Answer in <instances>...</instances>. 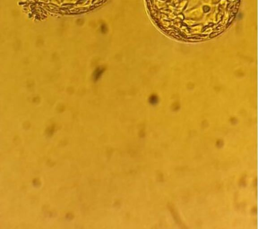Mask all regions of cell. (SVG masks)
Wrapping results in <instances>:
<instances>
[{
  "mask_svg": "<svg viewBox=\"0 0 258 229\" xmlns=\"http://www.w3.org/2000/svg\"><path fill=\"white\" fill-rule=\"evenodd\" d=\"M149 102L151 105H155L157 103L158 98L156 96H151L149 98Z\"/></svg>",
  "mask_w": 258,
  "mask_h": 229,
  "instance_id": "2",
  "label": "cell"
},
{
  "mask_svg": "<svg viewBox=\"0 0 258 229\" xmlns=\"http://www.w3.org/2000/svg\"><path fill=\"white\" fill-rule=\"evenodd\" d=\"M105 69L103 68H98L95 72L94 73V80L97 81L101 78L102 74H103Z\"/></svg>",
  "mask_w": 258,
  "mask_h": 229,
  "instance_id": "1",
  "label": "cell"
}]
</instances>
